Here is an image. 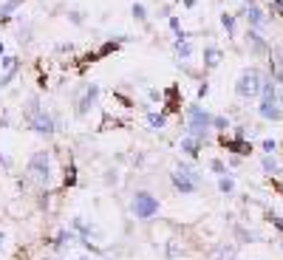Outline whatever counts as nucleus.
<instances>
[{
	"label": "nucleus",
	"mask_w": 283,
	"mask_h": 260,
	"mask_svg": "<svg viewBox=\"0 0 283 260\" xmlns=\"http://www.w3.org/2000/svg\"><path fill=\"white\" fill-rule=\"evenodd\" d=\"M281 108H283V91H281Z\"/></svg>",
	"instance_id": "31"
},
{
	"label": "nucleus",
	"mask_w": 283,
	"mask_h": 260,
	"mask_svg": "<svg viewBox=\"0 0 283 260\" xmlns=\"http://www.w3.org/2000/svg\"><path fill=\"white\" fill-rule=\"evenodd\" d=\"M218 63H221V51L213 49V46H210V49H204V65H207V68H216Z\"/></svg>",
	"instance_id": "13"
},
{
	"label": "nucleus",
	"mask_w": 283,
	"mask_h": 260,
	"mask_svg": "<svg viewBox=\"0 0 283 260\" xmlns=\"http://www.w3.org/2000/svg\"><path fill=\"white\" fill-rule=\"evenodd\" d=\"M97 94H100V88H97V85H91V88H88V94L83 97V102H80V114H85V111L97 102Z\"/></svg>",
	"instance_id": "12"
},
{
	"label": "nucleus",
	"mask_w": 283,
	"mask_h": 260,
	"mask_svg": "<svg viewBox=\"0 0 283 260\" xmlns=\"http://www.w3.org/2000/svg\"><path fill=\"white\" fill-rule=\"evenodd\" d=\"M207 91H210V85H207V82H204V85H201V88H199V97L204 99V97H207Z\"/></svg>",
	"instance_id": "30"
},
{
	"label": "nucleus",
	"mask_w": 283,
	"mask_h": 260,
	"mask_svg": "<svg viewBox=\"0 0 283 260\" xmlns=\"http://www.w3.org/2000/svg\"><path fill=\"white\" fill-rule=\"evenodd\" d=\"M133 17H136V20H145V17H148V15H145V6H142V3H133Z\"/></svg>",
	"instance_id": "28"
},
{
	"label": "nucleus",
	"mask_w": 283,
	"mask_h": 260,
	"mask_svg": "<svg viewBox=\"0 0 283 260\" xmlns=\"http://www.w3.org/2000/svg\"><path fill=\"white\" fill-rule=\"evenodd\" d=\"M218 142H221V147L233 150V153H238V156H250L252 153V145L247 142V139H238V136H227V133H224Z\"/></svg>",
	"instance_id": "7"
},
{
	"label": "nucleus",
	"mask_w": 283,
	"mask_h": 260,
	"mask_svg": "<svg viewBox=\"0 0 283 260\" xmlns=\"http://www.w3.org/2000/svg\"><path fill=\"white\" fill-rule=\"evenodd\" d=\"M111 51H117V43H105L100 49V57H105V54H111Z\"/></svg>",
	"instance_id": "29"
},
{
	"label": "nucleus",
	"mask_w": 283,
	"mask_h": 260,
	"mask_svg": "<svg viewBox=\"0 0 283 260\" xmlns=\"http://www.w3.org/2000/svg\"><path fill=\"white\" fill-rule=\"evenodd\" d=\"M77 184V167L74 164H68L66 167V181H63V187H74Z\"/></svg>",
	"instance_id": "16"
},
{
	"label": "nucleus",
	"mask_w": 283,
	"mask_h": 260,
	"mask_svg": "<svg viewBox=\"0 0 283 260\" xmlns=\"http://www.w3.org/2000/svg\"><path fill=\"white\" fill-rule=\"evenodd\" d=\"M244 17H247V23H250L252 29H261V26H266V15L255 6V3H250L247 9H244Z\"/></svg>",
	"instance_id": "9"
},
{
	"label": "nucleus",
	"mask_w": 283,
	"mask_h": 260,
	"mask_svg": "<svg viewBox=\"0 0 283 260\" xmlns=\"http://www.w3.org/2000/svg\"><path fill=\"white\" fill-rule=\"evenodd\" d=\"M264 74L258 71V68H247V71H241V77L235 82V94L241 99H255L261 97V91H264Z\"/></svg>",
	"instance_id": "2"
},
{
	"label": "nucleus",
	"mask_w": 283,
	"mask_h": 260,
	"mask_svg": "<svg viewBox=\"0 0 283 260\" xmlns=\"http://www.w3.org/2000/svg\"><path fill=\"white\" fill-rule=\"evenodd\" d=\"M247 46L252 49V54H264V51H266V40L255 32V29H250V32H247Z\"/></svg>",
	"instance_id": "10"
},
{
	"label": "nucleus",
	"mask_w": 283,
	"mask_h": 260,
	"mask_svg": "<svg viewBox=\"0 0 283 260\" xmlns=\"http://www.w3.org/2000/svg\"><path fill=\"white\" fill-rule=\"evenodd\" d=\"M0 54H3V43H0Z\"/></svg>",
	"instance_id": "34"
},
{
	"label": "nucleus",
	"mask_w": 283,
	"mask_h": 260,
	"mask_svg": "<svg viewBox=\"0 0 283 260\" xmlns=\"http://www.w3.org/2000/svg\"><path fill=\"white\" fill-rule=\"evenodd\" d=\"M266 221H269V224H275V227H278V229H281V232H283V221H281V215H275V212H269V215H266Z\"/></svg>",
	"instance_id": "26"
},
{
	"label": "nucleus",
	"mask_w": 283,
	"mask_h": 260,
	"mask_svg": "<svg viewBox=\"0 0 283 260\" xmlns=\"http://www.w3.org/2000/svg\"><path fill=\"white\" fill-rule=\"evenodd\" d=\"M264 170H266L269 176H275V173H278V162H275V159H272V156H264Z\"/></svg>",
	"instance_id": "21"
},
{
	"label": "nucleus",
	"mask_w": 283,
	"mask_h": 260,
	"mask_svg": "<svg viewBox=\"0 0 283 260\" xmlns=\"http://www.w3.org/2000/svg\"><path fill=\"white\" fill-rule=\"evenodd\" d=\"M261 150H264L266 156H272V153L278 150V142H275V139H264V142H261Z\"/></svg>",
	"instance_id": "22"
},
{
	"label": "nucleus",
	"mask_w": 283,
	"mask_h": 260,
	"mask_svg": "<svg viewBox=\"0 0 283 260\" xmlns=\"http://www.w3.org/2000/svg\"><path fill=\"white\" fill-rule=\"evenodd\" d=\"M187 116H190V125H187L190 136L193 139H207V130L213 128V116L207 114V111H201L199 105H190Z\"/></svg>",
	"instance_id": "4"
},
{
	"label": "nucleus",
	"mask_w": 283,
	"mask_h": 260,
	"mask_svg": "<svg viewBox=\"0 0 283 260\" xmlns=\"http://www.w3.org/2000/svg\"><path fill=\"white\" fill-rule=\"evenodd\" d=\"M221 26H224V29H227V34L233 37V34H235V17L233 15H221Z\"/></svg>",
	"instance_id": "19"
},
{
	"label": "nucleus",
	"mask_w": 283,
	"mask_h": 260,
	"mask_svg": "<svg viewBox=\"0 0 283 260\" xmlns=\"http://www.w3.org/2000/svg\"><path fill=\"white\" fill-rule=\"evenodd\" d=\"M0 246H3V232H0Z\"/></svg>",
	"instance_id": "32"
},
{
	"label": "nucleus",
	"mask_w": 283,
	"mask_h": 260,
	"mask_svg": "<svg viewBox=\"0 0 283 260\" xmlns=\"http://www.w3.org/2000/svg\"><path fill=\"white\" fill-rule=\"evenodd\" d=\"M199 139H193V136H187V139H182V150L187 153V156H199Z\"/></svg>",
	"instance_id": "15"
},
{
	"label": "nucleus",
	"mask_w": 283,
	"mask_h": 260,
	"mask_svg": "<svg viewBox=\"0 0 283 260\" xmlns=\"http://www.w3.org/2000/svg\"><path fill=\"white\" fill-rule=\"evenodd\" d=\"M165 99H167V111H179V88H167L165 91Z\"/></svg>",
	"instance_id": "14"
},
{
	"label": "nucleus",
	"mask_w": 283,
	"mask_h": 260,
	"mask_svg": "<svg viewBox=\"0 0 283 260\" xmlns=\"http://www.w3.org/2000/svg\"><path fill=\"white\" fill-rule=\"evenodd\" d=\"M26 119H29V125H32L37 133H43V136H51V133L57 130V128H54V119H51L43 108H40V102H37V99L29 102V108H26Z\"/></svg>",
	"instance_id": "3"
},
{
	"label": "nucleus",
	"mask_w": 283,
	"mask_h": 260,
	"mask_svg": "<svg viewBox=\"0 0 283 260\" xmlns=\"http://www.w3.org/2000/svg\"><path fill=\"white\" fill-rule=\"evenodd\" d=\"M29 179H34L37 184H49L51 181V159L49 153H34L29 159Z\"/></svg>",
	"instance_id": "5"
},
{
	"label": "nucleus",
	"mask_w": 283,
	"mask_h": 260,
	"mask_svg": "<svg viewBox=\"0 0 283 260\" xmlns=\"http://www.w3.org/2000/svg\"><path fill=\"white\" fill-rule=\"evenodd\" d=\"M213 128H216V130H227V128H230V122H227L224 116H213Z\"/></svg>",
	"instance_id": "25"
},
{
	"label": "nucleus",
	"mask_w": 283,
	"mask_h": 260,
	"mask_svg": "<svg viewBox=\"0 0 283 260\" xmlns=\"http://www.w3.org/2000/svg\"><path fill=\"white\" fill-rule=\"evenodd\" d=\"M74 260H88V258H74Z\"/></svg>",
	"instance_id": "33"
},
{
	"label": "nucleus",
	"mask_w": 283,
	"mask_h": 260,
	"mask_svg": "<svg viewBox=\"0 0 283 260\" xmlns=\"http://www.w3.org/2000/svg\"><path fill=\"white\" fill-rule=\"evenodd\" d=\"M281 246H283V244H281Z\"/></svg>",
	"instance_id": "35"
},
{
	"label": "nucleus",
	"mask_w": 283,
	"mask_h": 260,
	"mask_svg": "<svg viewBox=\"0 0 283 260\" xmlns=\"http://www.w3.org/2000/svg\"><path fill=\"white\" fill-rule=\"evenodd\" d=\"M210 170H213V173H216V176H221V179H224V176H227V167H224V164L218 162V159H213V162H210Z\"/></svg>",
	"instance_id": "23"
},
{
	"label": "nucleus",
	"mask_w": 283,
	"mask_h": 260,
	"mask_svg": "<svg viewBox=\"0 0 283 260\" xmlns=\"http://www.w3.org/2000/svg\"><path fill=\"white\" fill-rule=\"evenodd\" d=\"M148 122H150V128L162 130L165 128V114H148Z\"/></svg>",
	"instance_id": "18"
},
{
	"label": "nucleus",
	"mask_w": 283,
	"mask_h": 260,
	"mask_svg": "<svg viewBox=\"0 0 283 260\" xmlns=\"http://www.w3.org/2000/svg\"><path fill=\"white\" fill-rule=\"evenodd\" d=\"M258 114L264 116L266 122H278L283 116V108H281V97L275 91V80H266L264 82V91H261V105H258Z\"/></svg>",
	"instance_id": "1"
},
{
	"label": "nucleus",
	"mask_w": 283,
	"mask_h": 260,
	"mask_svg": "<svg viewBox=\"0 0 283 260\" xmlns=\"http://www.w3.org/2000/svg\"><path fill=\"white\" fill-rule=\"evenodd\" d=\"M17 3H20V0H9V3L0 9V20H6V17H9V12H12V9H17Z\"/></svg>",
	"instance_id": "24"
},
{
	"label": "nucleus",
	"mask_w": 283,
	"mask_h": 260,
	"mask_svg": "<svg viewBox=\"0 0 283 260\" xmlns=\"http://www.w3.org/2000/svg\"><path fill=\"white\" fill-rule=\"evenodd\" d=\"M235 255H238V249H235L233 244H230V246L224 244V246H218V249H216L213 260H235Z\"/></svg>",
	"instance_id": "11"
},
{
	"label": "nucleus",
	"mask_w": 283,
	"mask_h": 260,
	"mask_svg": "<svg viewBox=\"0 0 283 260\" xmlns=\"http://www.w3.org/2000/svg\"><path fill=\"white\" fill-rule=\"evenodd\" d=\"M173 184H176V190H179V193L190 195V193H196L199 179H196V176H187L184 170H176V173H173Z\"/></svg>",
	"instance_id": "8"
},
{
	"label": "nucleus",
	"mask_w": 283,
	"mask_h": 260,
	"mask_svg": "<svg viewBox=\"0 0 283 260\" xmlns=\"http://www.w3.org/2000/svg\"><path fill=\"white\" fill-rule=\"evenodd\" d=\"M218 187H221V193H224V195H230L235 190V181L230 179V176H224V179L218 181Z\"/></svg>",
	"instance_id": "20"
},
{
	"label": "nucleus",
	"mask_w": 283,
	"mask_h": 260,
	"mask_svg": "<svg viewBox=\"0 0 283 260\" xmlns=\"http://www.w3.org/2000/svg\"><path fill=\"white\" fill-rule=\"evenodd\" d=\"M269 9H272L278 17H283V0H272V3H269Z\"/></svg>",
	"instance_id": "27"
},
{
	"label": "nucleus",
	"mask_w": 283,
	"mask_h": 260,
	"mask_svg": "<svg viewBox=\"0 0 283 260\" xmlns=\"http://www.w3.org/2000/svg\"><path fill=\"white\" fill-rule=\"evenodd\" d=\"M176 51H179V57H182V60H187V57L193 54V49H190V43H187V40H176Z\"/></svg>",
	"instance_id": "17"
},
{
	"label": "nucleus",
	"mask_w": 283,
	"mask_h": 260,
	"mask_svg": "<svg viewBox=\"0 0 283 260\" xmlns=\"http://www.w3.org/2000/svg\"><path fill=\"white\" fill-rule=\"evenodd\" d=\"M133 212H136V218L148 221V218H153V215L159 212V201L150 193H136L133 195Z\"/></svg>",
	"instance_id": "6"
}]
</instances>
